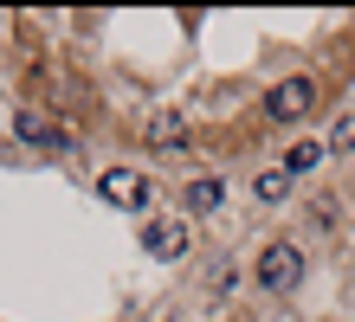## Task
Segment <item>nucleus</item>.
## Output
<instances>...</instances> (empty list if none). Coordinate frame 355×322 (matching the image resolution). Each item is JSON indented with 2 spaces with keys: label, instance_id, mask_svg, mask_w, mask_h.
I'll list each match as a JSON object with an SVG mask.
<instances>
[{
  "label": "nucleus",
  "instance_id": "f257e3e1",
  "mask_svg": "<svg viewBox=\"0 0 355 322\" xmlns=\"http://www.w3.org/2000/svg\"><path fill=\"white\" fill-rule=\"evenodd\" d=\"M304 271H310V258H304L297 239H265V251L252 258L259 290H271V296H291V290L304 284Z\"/></svg>",
  "mask_w": 355,
  "mask_h": 322
},
{
  "label": "nucleus",
  "instance_id": "f03ea898",
  "mask_svg": "<svg viewBox=\"0 0 355 322\" xmlns=\"http://www.w3.org/2000/svg\"><path fill=\"white\" fill-rule=\"evenodd\" d=\"M149 175H142V168H103L97 175V200H110V206H123V213H142L149 206Z\"/></svg>",
  "mask_w": 355,
  "mask_h": 322
},
{
  "label": "nucleus",
  "instance_id": "7ed1b4c3",
  "mask_svg": "<svg viewBox=\"0 0 355 322\" xmlns=\"http://www.w3.org/2000/svg\"><path fill=\"white\" fill-rule=\"evenodd\" d=\"M310 110H317V84L310 78H284V84H271V97H265L271 123H304Z\"/></svg>",
  "mask_w": 355,
  "mask_h": 322
},
{
  "label": "nucleus",
  "instance_id": "20e7f679",
  "mask_svg": "<svg viewBox=\"0 0 355 322\" xmlns=\"http://www.w3.org/2000/svg\"><path fill=\"white\" fill-rule=\"evenodd\" d=\"M187 220H149L142 226V251L149 258H162V265H175V258H187Z\"/></svg>",
  "mask_w": 355,
  "mask_h": 322
},
{
  "label": "nucleus",
  "instance_id": "39448f33",
  "mask_svg": "<svg viewBox=\"0 0 355 322\" xmlns=\"http://www.w3.org/2000/svg\"><path fill=\"white\" fill-rule=\"evenodd\" d=\"M13 136L33 142V148H71V129L52 123V116H39V110H19V116H13Z\"/></svg>",
  "mask_w": 355,
  "mask_h": 322
},
{
  "label": "nucleus",
  "instance_id": "423d86ee",
  "mask_svg": "<svg viewBox=\"0 0 355 322\" xmlns=\"http://www.w3.org/2000/svg\"><path fill=\"white\" fill-rule=\"evenodd\" d=\"M181 206L200 213V220H207V213H220V206H226V181H220V175H194V181L181 187Z\"/></svg>",
  "mask_w": 355,
  "mask_h": 322
},
{
  "label": "nucleus",
  "instance_id": "0eeeda50",
  "mask_svg": "<svg viewBox=\"0 0 355 322\" xmlns=\"http://www.w3.org/2000/svg\"><path fill=\"white\" fill-rule=\"evenodd\" d=\"M323 161H329V148H323V142H291L278 168H284V175H291V181H297V175H317V168H323Z\"/></svg>",
  "mask_w": 355,
  "mask_h": 322
},
{
  "label": "nucleus",
  "instance_id": "6e6552de",
  "mask_svg": "<svg viewBox=\"0 0 355 322\" xmlns=\"http://www.w3.org/2000/svg\"><path fill=\"white\" fill-rule=\"evenodd\" d=\"M252 193H259V200H265V206H278V200H284V193H291V175H284V168H265V175L252 181Z\"/></svg>",
  "mask_w": 355,
  "mask_h": 322
},
{
  "label": "nucleus",
  "instance_id": "1a4fd4ad",
  "mask_svg": "<svg viewBox=\"0 0 355 322\" xmlns=\"http://www.w3.org/2000/svg\"><path fill=\"white\" fill-rule=\"evenodd\" d=\"M329 155H355V110L336 116V129H329Z\"/></svg>",
  "mask_w": 355,
  "mask_h": 322
},
{
  "label": "nucleus",
  "instance_id": "9d476101",
  "mask_svg": "<svg viewBox=\"0 0 355 322\" xmlns=\"http://www.w3.org/2000/svg\"><path fill=\"white\" fill-rule=\"evenodd\" d=\"M233 284H239V265H226V258H220V265H207V290H214V296H226Z\"/></svg>",
  "mask_w": 355,
  "mask_h": 322
},
{
  "label": "nucleus",
  "instance_id": "9b49d317",
  "mask_svg": "<svg viewBox=\"0 0 355 322\" xmlns=\"http://www.w3.org/2000/svg\"><path fill=\"white\" fill-rule=\"evenodd\" d=\"M149 142H187V123L181 116H155L149 123Z\"/></svg>",
  "mask_w": 355,
  "mask_h": 322
}]
</instances>
